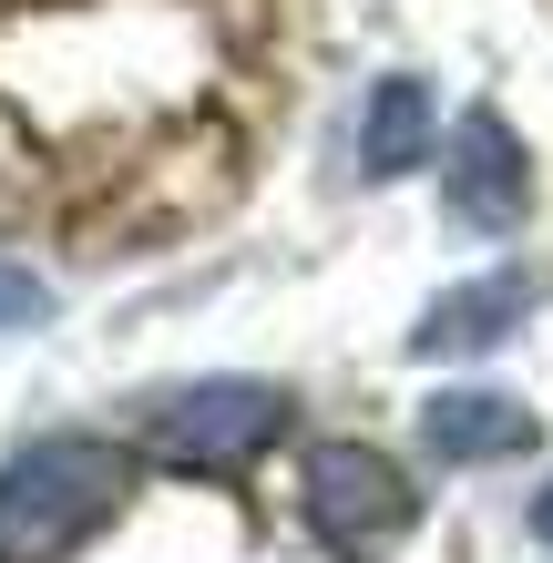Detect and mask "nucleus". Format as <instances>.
I'll use <instances>...</instances> for the list:
<instances>
[{"label":"nucleus","instance_id":"f257e3e1","mask_svg":"<svg viewBox=\"0 0 553 563\" xmlns=\"http://www.w3.org/2000/svg\"><path fill=\"white\" fill-rule=\"evenodd\" d=\"M134 503V461L113 441H21L0 461V563H62Z\"/></svg>","mask_w":553,"mask_h":563},{"label":"nucleus","instance_id":"f03ea898","mask_svg":"<svg viewBox=\"0 0 553 563\" xmlns=\"http://www.w3.org/2000/svg\"><path fill=\"white\" fill-rule=\"evenodd\" d=\"M287 441V389L267 379H175L144 400V451L165 461V472H246V461H267Z\"/></svg>","mask_w":553,"mask_h":563},{"label":"nucleus","instance_id":"7ed1b4c3","mask_svg":"<svg viewBox=\"0 0 553 563\" xmlns=\"http://www.w3.org/2000/svg\"><path fill=\"white\" fill-rule=\"evenodd\" d=\"M308 522L339 563H389L410 533H420V492L389 451L369 441H329L308 461Z\"/></svg>","mask_w":553,"mask_h":563},{"label":"nucleus","instance_id":"20e7f679","mask_svg":"<svg viewBox=\"0 0 553 563\" xmlns=\"http://www.w3.org/2000/svg\"><path fill=\"white\" fill-rule=\"evenodd\" d=\"M441 206L451 225H472V236H512L533 206V164H523V134H512L502 113H462L441 144Z\"/></svg>","mask_w":553,"mask_h":563},{"label":"nucleus","instance_id":"39448f33","mask_svg":"<svg viewBox=\"0 0 553 563\" xmlns=\"http://www.w3.org/2000/svg\"><path fill=\"white\" fill-rule=\"evenodd\" d=\"M533 297H543L533 267H493V277L441 287L431 308H420V328H410V358H482V349H502L512 328L533 318Z\"/></svg>","mask_w":553,"mask_h":563},{"label":"nucleus","instance_id":"423d86ee","mask_svg":"<svg viewBox=\"0 0 553 563\" xmlns=\"http://www.w3.org/2000/svg\"><path fill=\"white\" fill-rule=\"evenodd\" d=\"M420 441L441 461H512L543 441V420L512 400V389H441L431 410H420Z\"/></svg>","mask_w":553,"mask_h":563},{"label":"nucleus","instance_id":"0eeeda50","mask_svg":"<svg viewBox=\"0 0 553 563\" xmlns=\"http://www.w3.org/2000/svg\"><path fill=\"white\" fill-rule=\"evenodd\" d=\"M431 154V82L420 73H389L369 92V113H360V175H410V164Z\"/></svg>","mask_w":553,"mask_h":563},{"label":"nucleus","instance_id":"6e6552de","mask_svg":"<svg viewBox=\"0 0 553 563\" xmlns=\"http://www.w3.org/2000/svg\"><path fill=\"white\" fill-rule=\"evenodd\" d=\"M52 318V287L21 267V256H0V339H11V328H42Z\"/></svg>","mask_w":553,"mask_h":563},{"label":"nucleus","instance_id":"1a4fd4ad","mask_svg":"<svg viewBox=\"0 0 553 563\" xmlns=\"http://www.w3.org/2000/svg\"><path fill=\"white\" fill-rule=\"evenodd\" d=\"M533 533H543V543H553V492H543V503H533Z\"/></svg>","mask_w":553,"mask_h":563}]
</instances>
